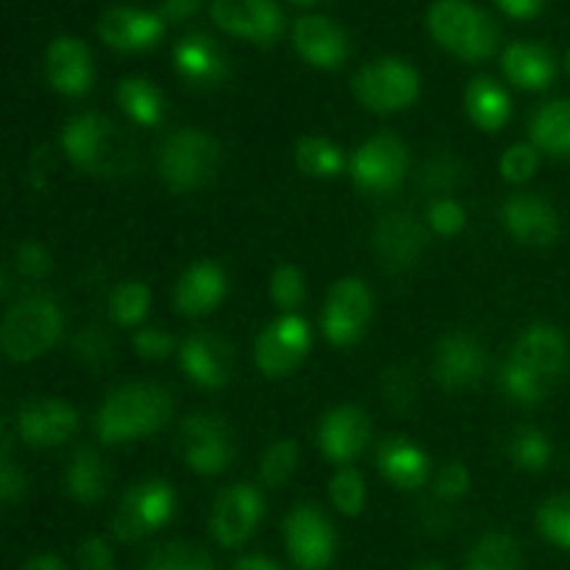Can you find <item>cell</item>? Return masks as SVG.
Instances as JSON below:
<instances>
[{
  "mask_svg": "<svg viewBox=\"0 0 570 570\" xmlns=\"http://www.w3.org/2000/svg\"><path fill=\"white\" fill-rule=\"evenodd\" d=\"M382 393L384 401L393 406L395 412H406L415 404V376L410 367L393 365L382 373Z\"/></svg>",
  "mask_w": 570,
  "mask_h": 570,
  "instance_id": "ee69618b",
  "label": "cell"
},
{
  "mask_svg": "<svg viewBox=\"0 0 570 570\" xmlns=\"http://www.w3.org/2000/svg\"><path fill=\"white\" fill-rule=\"evenodd\" d=\"M217 165H220L217 142L209 134L195 131V128L170 134L159 148V176L176 193L204 187L217 173Z\"/></svg>",
  "mask_w": 570,
  "mask_h": 570,
  "instance_id": "5b68a950",
  "label": "cell"
},
{
  "mask_svg": "<svg viewBox=\"0 0 570 570\" xmlns=\"http://www.w3.org/2000/svg\"><path fill=\"white\" fill-rule=\"evenodd\" d=\"M228 293V278L217 262H195L184 271V276L173 289V306L184 317H204L220 306Z\"/></svg>",
  "mask_w": 570,
  "mask_h": 570,
  "instance_id": "603a6c76",
  "label": "cell"
},
{
  "mask_svg": "<svg viewBox=\"0 0 570 570\" xmlns=\"http://www.w3.org/2000/svg\"><path fill=\"white\" fill-rule=\"evenodd\" d=\"M462 178V165L451 154H438L434 159H429V165L423 167L421 184L432 193H443V189L456 187V181Z\"/></svg>",
  "mask_w": 570,
  "mask_h": 570,
  "instance_id": "7dc6e473",
  "label": "cell"
},
{
  "mask_svg": "<svg viewBox=\"0 0 570 570\" xmlns=\"http://www.w3.org/2000/svg\"><path fill=\"white\" fill-rule=\"evenodd\" d=\"M22 570H67L65 566H61L59 557L53 554H39L33 557V560H28V566Z\"/></svg>",
  "mask_w": 570,
  "mask_h": 570,
  "instance_id": "6f0895ef",
  "label": "cell"
},
{
  "mask_svg": "<svg viewBox=\"0 0 570 570\" xmlns=\"http://www.w3.org/2000/svg\"><path fill=\"white\" fill-rule=\"evenodd\" d=\"M150 309V289L142 282H122L111 293L109 312L117 326H139Z\"/></svg>",
  "mask_w": 570,
  "mask_h": 570,
  "instance_id": "8d00e7d4",
  "label": "cell"
},
{
  "mask_svg": "<svg viewBox=\"0 0 570 570\" xmlns=\"http://www.w3.org/2000/svg\"><path fill=\"white\" fill-rule=\"evenodd\" d=\"M295 165L304 176L334 178L343 173V154L334 142L323 137H304L295 145Z\"/></svg>",
  "mask_w": 570,
  "mask_h": 570,
  "instance_id": "836d02e7",
  "label": "cell"
},
{
  "mask_svg": "<svg viewBox=\"0 0 570 570\" xmlns=\"http://www.w3.org/2000/svg\"><path fill=\"white\" fill-rule=\"evenodd\" d=\"M348 170L362 193H393L410 170V150L395 134H376L351 156Z\"/></svg>",
  "mask_w": 570,
  "mask_h": 570,
  "instance_id": "ba28073f",
  "label": "cell"
},
{
  "mask_svg": "<svg viewBox=\"0 0 570 570\" xmlns=\"http://www.w3.org/2000/svg\"><path fill=\"white\" fill-rule=\"evenodd\" d=\"M61 150L98 178H126L137 170V142L100 115H78L61 131Z\"/></svg>",
  "mask_w": 570,
  "mask_h": 570,
  "instance_id": "6da1fadb",
  "label": "cell"
},
{
  "mask_svg": "<svg viewBox=\"0 0 570 570\" xmlns=\"http://www.w3.org/2000/svg\"><path fill=\"white\" fill-rule=\"evenodd\" d=\"M371 432L373 426L367 412L356 404H343L323 417L317 443L326 460L345 465L365 451V445L371 443Z\"/></svg>",
  "mask_w": 570,
  "mask_h": 570,
  "instance_id": "ffe728a7",
  "label": "cell"
},
{
  "mask_svg": "<svg viewBox=\"0 0 570 570\" xmlns=\"http://www.w3.org/2000/svg\"><path fill=\"white\" fill-rule=\"evenodd\" d=\"M72 354L89 371H100L115 356V340L100 326H87L72 337Z\"/></svg>",
  "mask_w": 570,
  "mask_h": 570,
  "instance_id": "ab89813d",
  "label": "cell"
},
{
  "mask_svg": "<svg viewBox=\"0 0 570 570\" xmlns=\"http://www.w3.org/2000/svg\"><path fill=\"white\" fill-rule=\"evenodd\" d=\"M232 570H282L273 560L267 557H243Z\"/></svg>",
  "mask_w": 570,
  "mask_h": 570,
  "instance_id": "9f6ffc18",
  "label": "cell"
},
{
  "mask_svg": "<svg viewBox=\"0 0 570 570\" xmlns=\"http://www.w3.org/2000/svg\"><path fill=\"white\" fill-rule=\"evenodd\" d=\"M538 527L560 549L570 551V495H554L538 510Z\"/></svg>",
  "mask_w": 570,
  "mask_h": 570,
  "instance_id": "b9f144b4",
  "label": "cell"
},
{
  "mask_svg": "<svg viewBox=\"0 0 570 570\" xmlns=\"http://www.w3.org/2000/svg\"><path fill=\"white\" fill-rule=\"evenodd\" d=\"M117 104L137 126H159L165 117V98L148 78H122L117 87Z\"/></svg>",
  "mask_w": 570,
  "mask_h": 570,
  "instance_id": "1f68e13d",
  "label": "cell"
},
{
  "mask_svg": "<svg viewBox=\"0 0 570 570\" xmlns=\"http://www.w3.org/2000/svg\"><path fill=\"white\" fill-rule=\"evenodd\" d=\"M200 3H204V0H165L159 14L165 22H184L200 9Z\"/></svg>",
  "mask_w": 570,
  "mask_h": 570,
  "instance_id": "db71d44e",
  "label": "cell"
},
{
  "mask_svg": "<svg viewBox=\"0 0 570 570\" xmlns=\"http://www.w3.org/2000/svg\"><path fill=\"white\" fill-rule=\"evenodd\" d=\"M298 6H317V3H326V0H293Z\"/></svg>",
  "mask_w": 570,
  "mask_h": 570,
  "instance_id": "91938a15",
  "label": "cell"
},
{
  "mask_svg": "<svg viewBox=\"0 0 570 570\" xmlns=\"http://www.w3.org/2000/svg\"><path fill=\"white\" fill-rule=\"evenodd\" d=\"M134 351H137L142 360H165L176 351V337L165 328H139L134 334Z\"/></svg>",
  "mask_w": 570,
  "mask_h": 570,
  "instance_id": "681fc988",
  "label": "cell"
},
{
  "mask_svg": "<svg viewBox=\"0 0 570 570\" xmlns=\"http://www.w3.org/2000/svg\"><path fill=\"white\" fill-rule=\"evenodd\" d=\"M78 429V412L67 401L33 399L17 412V434L31 449H56Z\"/></svg>",
  "mask_w": 570,
  "mask_h": 570,
  "instance_id": "2e32d148",
  "label": "cell"
},
{
  "mask_svg": "<svg viewBox=\"0 0 570 570\" xmlns=\"http://www.w3.org/2000/svg\"><path fill=\"white\" fill-rule=\"evenodd\" d=\"M510 360L534 373L551 390L568 367V343L560 328L549 326V323H534L518 337Z\"/></svg>",
  "mask_w": 570,
  "mask_h": 570,
  "instance_id": "e0dca14e",
  "label": "cell"
},
{
  "mask_svg": "<svg viewBox=\"0 0 570 570\" xmlns=\"http://www.w3.org/2000/svg\"><path fill=\"white\" fill-rule=\"evenodd\" d=\"M173 67L189 87H217L228 78V56L209 33H187L173 48Z\"/></svg>",
  "mask_w": 570,
  "mask_h": 570,
  "instance_id": "cb8c5ba5",
  "label": "cell"
},
{
  "mask_svg": "<svg viewBox=\"0 0 570 570\" xmlns=\"http://www.w3.org/2000/svg\"><path fill=\"white\" fill-rule=\"evenodd\" d=\"M538 165L540 156L538 150H534V145H510V148L504 150V156H501V176L510 184H523L538 173Z\"/></svg>",
  "mask_w": 570,
  "mask_h": 570,
  "instance_id": "f6af8a7d",
  "label": "cell"
},
{
  "mask_svg": "<svg viewBox=\"0 0 570 570\" xmlns=\"http://www.w3.org/2000/svg\"><path fill=\"white\" fill-rule=\"evenodd\" d=\"M415 570H445L440 562H426V566H417Z\"/></svg>",
  "mask_w": 570,
  "mask_h": 570,
  "instance_id": "680465c9",
  "label": "cell"
},
{
  "mask_svg": "<svg viewBox=\"0 0 570 570\" xmlns=\"http://www.w3.org/2000/svg\"><path fill=\"white\" fill-rule=\"evenodd\" d=\"M354 95L365 109L393 115V111L415 104L421 95V76L406 61L387 56V59L371 61L356 72Z\"/></svg>",
  "mask_w": 570,
  "mask_h": 570,
  "instance_id": "8992f818",
  "label": "cell"
},
{
  "mask_svg": "<svg viewBox=\"0 0 570 570\" xmlns=\"http://www.w3.org/2000/svg\"><path fill=\"white\" fill-rule=\"evenodd\" d=\"M284 543L301 570H323L332 562L337 538L317 507L301 504L284 521Z\"/></svg>",
  "mask_w": 570,
  "mask_h": 570,
  "instance_id": "7c38bea8",
  "label": "cell"
},
{
  "mask_svg": "<svg viewBox=\"0 0 570 570\" xmlns=\"http://www.w3.org/2000/svg\"><path fill=\"white\" fill-rule=\"evenodd\" d=\"M423 248H426V234L410 212L393 209L379 217L373 226V250L387 271L401 273L415 267Z\"/></svg>",
  "mask_w": 570,
  "mask_h": 570,
  "instance_id": "5bb4252c",
  "label": "cell"
},
{
  "mask_svg": "<svg viewBox=\"0 0 570 570\" xmlns=\"http://www.w3.org/2000/svg\"><path fill=\"white\" fill-rule=\"evenodd\" d=\"M178 360H181L189 382L206 390L226 387L234 373L232 345H228V340L217 337L212 332H198L184 340L181 348H178Z\"/></svg>",
  "mask_w": 570,
  "mask_h": 570,
  "instance_id": "ac0fdd59",
  "label": "cell"
},
{
  "mask_svg": "<svg viewBox=\"0 0 570 570\" xmlns=\"http://www.w3.org/2000/svg\"><path fill=\"white\" fill-rule=\"evenodd\" d=\"M499 382L507 399H512L515 404H523V406L540 404V401L549 395V387H546L534 373H529L527 367L518 365L515 360L504 362V367H501L499 373Z\"/></svg>",
  "mask_w": 570,
  "mask_h": 570,
  "instance_id": "74e56055",
  "label": "cell"
},
{
  "mask_svg": "<svg viewBox=\"0 0 570 570\" xmlns=\"http://www.w3.org/2000/svg\"><path fill=\"white\" fill-rule=\"evenodd\" d=\"M568 72H570V53H568Z\"/></svg>",
  "mask_w": 570,
  "mask_h": 570,
  "instance_id": "94428289",
  "label": "cell"
},
{
  "mask_svg": "<svg viewBox=\"0 0 570 570\" xmlns=\"http://www.w3.org/2000/svg\"><path fill=\"white\" fill-rule=\"evenodd\" d=\"M426 220L429 226H432V232L440 234V237H456V234L465 228L468 217L465 209H462L454 198H438L429 206Z\"/></svg>",
  "mask_w": 570,
  "mask_h": 570,
  "instance_id": "bcb514c9",
  "label": "cell"
},
{
  "mask_svg": "<svg viewBox=\"0 0 570 570\" xmlns=\"http://www.w3.org/2000/svg\"><path fill=\"white\" fill-rule=\"evenodd\" d=\"M178 451L189 471L200 476L223 473L234 460V440L220 415H189L178 426Z\"/></svg>",
  "mask_w": 570,
  "mask_h": 570,
  "instance_id": "52a82bcc",
  "label": "cell"
},
{
  "mask_svg": "<svg viewBox=\"0 0 570 570\" xmlns=\"http://www.w3.org/2000/svg\"><path fill=\"white\" fill-rule=\"evenodd\" d=\"M301 451L295 440H276L259 460V482L265 488H282L293 479Z\"/></svg>",
  "mask_w": 570,
  "mask_h": 570,
  "instance_id": "d590c367",
  "label": "cell"
},
{
  "mask_svg": "<svg viewBox=\"0 0 570 570\" xmlns=\"http://www.w3.org/2000/svg\"><path fill=\"white\" fill-rule=\"evenodd\" d=\"M26 488H28L26 473H22V468L17 465L14 460H11L9 445H6L3 456H0V501H3L6 507L17 504V501L26 495Z\"/></svg>",
  "mask_w": 570,
  "mask_h": 570,
  "instance_id": "f907efd6",
  "label": "cell"
},
{
  "mask_svg": "<svg viewBox=\"0 0 570 570\" xmlns=\"http://www.w3.org/2000/svg\"><path fill=\"white\" fill-rule=\"evenodd\" d=\"M173 395L161 384L137 382L115 390L95 417V432L104 443L120 445L154 434L170 421Z\"/></svg>",
  "mask_w": 570,
  "mask_h": 570,
  "instance_id": "7a4b0ae2",
  "label": "cell"
},
{
  "mask_svg": "<svg viewBox=\"0 0 570 570\" xmlns=\"http://www.w3.org/2000/svg\"><path fill=\"white\" fill-rule=\"evenodd\" d=\"M65 490L78 504H95L106 493V468L98 451L78 449L65 471Z\"/></svg>",
  "mask_w": 570,
  "mask_h": 570,
  "instance_id": "f546056e",
  "label": "cell"
},
{
  "mask_svg": "<svg viewBox=\"0 0 570 570\" xmlns=\"http://www.w3.org/2000/svg\"><path fill=\"white\" fill-rule=\"evenodd\" d=\"M434 379L445 390L473 387L484 376V348L473 334L454 332L434 348Z\"/></svg>",
  "mask_w": 570,
  "mask_h": 570,
  "instance_id": "44dd1931",
  "label": "cell"
},
{
  "mask_svg": "<svg viewBox=\"0 0 570 570\" xmlns=\"http://www.w3.org/2000/svg\"><path fill=\"white\" fill-rule=\"evenodd\" d=\"M501 223L518 243L534 245V248H549L560 237L557 212L551 209L549 200L532 193L510 195L501 206Z\"/></svg>",
  "mask_w": 570,
  "mask_h": 570,
  "instance_id": "d6986e66",
  "label": "cell"
},
{
  "mask_svg": "<svg viewBox=\"0 0 570 570\" xmlns=\"http://www.w3.org/2000/svg\"><path fill=\"white\" fill-rule=\"evenodd\" d=\"M173 512H176V490L161 479H148V482H139L137 488L128 490L111 529H115L117 538L131 543V540H139L154 529L165 527Z\"/></svg>",
  "mask_w": 570,
  "mask_h": 570,
  "instance_id": "30bf717a",
  "label": "cell"
},
{
  "mask_svg": "<svg viewBox=\"0 0 570 570\" xmlns=\"http://www.w3.org/2000/svg\"><path fill=\"white\" fill-rule=\"evenodd\" d=\"M507 81L521 89H546L557 76V61L546 45L512 42L501 56Z\"/></svg>",
  "mask_w": 570,
  "mask_h": 570,
  "instance_id": "4316f807",
  "label": "cell"
},
{
  "mask_svg": "<svg viewBox=\"0 0 570 570\" xmlns=\"http://www.w3.org/2000/svg\"><path fill=\"white\" fill-rule=\"evenodd\" d=\"M309 345V323H306L304 317L287 312L284 317L273 321L271 326L262 328V334L256 337V367H259L267 379L289 376V373L301 365V360L306 356Z\"/></svg>",
  "mask_w": 570,
  "mask_h": 570,
  "instance_id": "8fae6325",
  "label": "cell"
},
{
  "mask_svg": "<svg viewBox=\"0 0 570 570\" xmlns=\"http://www.w3.org/2000/svg\"><path fill=\"white\" fill-rule=\"evenodd\" d=\"M465 570H523L521 546L515 543V538H510L504 532L484 534L473 546Z\"/></svg>",
  "mask_w": 570,
  "mask_h": 570,
  "instance_id": "d6a6232c",
  "label": "cell"
},
{
  "mask_svg": "<svg viewBox=\"0 0 570 570\" xmlns=\"http://www.w3.org/2000/svg\"><path fill=\"white\" fill-rule=\"evenodd\" d=\"M534 148L551 156H570V100H551L540 106L529 122Z\"/></svg>",
  "mask_w": 570,
  "mask_h": 570,
  "instance_id": "4dcf8cb0",
  "label": "cell"
},
{
  "mask_svg": "<svg viewBox=\"0 0 570 570\" xmlns=\"http://www.w3.org/2000/svg\"><path fill=\"white\" fill-rule=\"evenodd\" d=\"M465 111L482 131H499L512 115L510 95L493 78H473L465 89Z\"/></svg>",
  "mask_w": 570,
  "mask_h": 570,
  "instance_id": "f1b7e54d",
  "label": "cell"
},
{
  "mask_svg": "<svg viewBox=\"0 0 570 570\" xmlns=\"http://www.w3.org/2000/svg\"><path fill=\"white\" fill-rule=\"evenodd\" d=\"M78 566L81 570H115V554L104 538H87L78 546Z\"/></svg>",
  "mask_w": 570,
  "mask_h": 570,
  "instance_id": "f5cc1de1",
  "label": "cell"
},
{
  "mask_svg": "<svg viewBox=\"0 0 570 570\" xmlns=\"http://www.w3.org/2000/svg\"><path fill=\"white\" fill-rule=\"evenodd\" d=\"M165 26L167 22L161 20V14H154V11L117 6V9L104 11L98 31L109 48L122 50V53H139L159 42Z\"/></svg>",
  "mask_w": 570,
  "mask_h": 570,
  "instance_id": "7402d4cb",
  "label": "cell"
},
{
  "mask_svg": "<svg viewBox=\"0 0 570 570\" xmlns=\"http://www.w3.org/2000/svg\"><path fill=\"white\" fill-rule=\"evenodd\" d=\"M468 490H471V471L462 462H449V465L440 468L438 479H434V495L440 501H445V504L460 501Z\"/></svg>",
  "mask_w": 570,
  "mask_h": 570,
  "instance_id": "c3c4849f",
  "label": "cell"
},
{
  "mask_svg": "<svg viewBox=\"0 0 570 570\" xmlns=\"http://www.w3.org/2000/svg\"><path fill=\"white\" fill-rule=\"evenodd\" d=\"M429 31L438 45L465 61L488 59L499 45V28L488 11L468 0H438L429 9Z\"/></svg>",
  "mask_w": 570,
  "mask_h": 570,
  "instance_id": "3957f363",
  "label": "cell"
},
{
  "mask_svg": "<svg viewBox=\"0 0 570 570\" xmlns=\"http://www.w3.org/2000/svg\"><path fill=\"white\" fill-rule=\"evenodd\" d=\"M373 315V295L362 278H340L323 306V334L337 348H348L365 334Z\"/></svg>",
  "mask_w": 570,
  "mask_h": 570,
  "instance_id": "9c48e42d",
  "label": "cell"
},
{
  "mask_svg": "<svg viewBox=\"0 0 570 570\" xmlns=\"http://www.w3.org/2000/svg\"><path fill=\"white\" fill-rule=\"evenodd\" d=\"M510 460L515 462L521 471L540 473L549 468L551 462V443L540 429L521 426L510 438Z\"/></svg>",
  "mask_w": 570,
  "mask_h": 570,
  "instance_id": "e575fe53",
  "label": "cell"
},
{
  "mask_svg": "<svg viewBox=\"0 0 570 570\" xmlns=\"http://www.w3.org/2000/svg\"><path fill=\"white\" fill-rule=\"evenodd\" d=\"M376 465L390 484L415 490L429 476V456L406 438H387L376 451Z\"/></svg>",
  "mask_w": 570,
  "mask_h": 570,
  "instance_id": "83f0119b",
  "label": "cell"
},
{
  "mask_svg": "<svg viewBox=\"0 0 570 570\" xmlns=\"http://www.w3.org/2000/svg\"><path fill=\"white\" fill-rule=\"evenodd\" d=\"M495 3H499L507 14L515 17V20H529V17L543 11L546 0H495Z\"/></svg>",
  "mask_w": 570,
  "mask_h": 570,
  "instance_id": "11a10c76",
  "label": "cell"
},
{
  "mask_svg": "<svg viewBox=\"0 0 570 570\" xmlns=\"http://www.w3.org/2000/svg\"><path fill=\"white\" fill-rule=\"evenodd\" d=\"M65 332V315L53 298H26L11 306L0 326V348L11 362H31L53 348Z\"/></svg>",
  "mask_w": 570,
  "mask_h": 570,
  "instance_id": "277c9868",
  "label": "cell"
},
{
  "mask_svg": "<svg viewBox=\"0 0 570 570\" xmlns=\"http://www.w3.org/2000/svg\"><path fill=\"white\" fill-rule=\"evenodd\" d=\"M45 72H48V81L56 92L76 98L92 87V53L81 39L59 37L45 50Z\"/></svg>",
  "mask_w": 570,
  "mask_h": 570,
  "instance_id": "d4e9b609",
  "label": "cell"
},
{
  "mask_svg": "<svg viewBox=\"0 0 570 570\" xmlns=\"http://www.w3.org/2000/svg\"><path fill=\"white\" fill-rule=\"evenodd\" d=\"M212 20L232 37L256 45H273L284 31L276 0H212Z\"/></svg>",
  "mask_w": 570,
  "mask_h": 570,
  "instance_id": "4fadbf2b",
  "label": "cell"
},
{
  "mask_svg": "<svg viewBox=\"0 0 570 570\" xmlns=\"http://www.w3.org/2000/svg\"><path fill=\"white\" fill-rule=\"evenodd\" d=\"M262 512H265V501L259 490L250 484H234L217 495L215 510H212V534L220 546L234 549L254 534Z\"/></svg>",
  "mask_w": 570,
  "mask_h": 570,
  "instance_id": "9a60e30c",
  "label": "cell"
},
{
  "mask_svg": "<svg viewBox=\"0 0 570 570\" xmlns=\"http://www.w3.org/2000/svg\"><path fill=\"white\" fill-rule=\"evenodd\" d=\"M271 295H273V301H276L278 309H284V312L298 309L306 298L304 273H301L295 265L276 267V273H273V278H271Z\"/></svg>",
  "mask_w": 570,
  "mask_h": 570,
  "instance_id": "7bdbcfd3",
  "label": "cell"
},
{
  "mask_svg": "<svg viewBox=\"0 0 570 570\" xmlns=\"http://www.w3.org/2000/svg\"><path fill=\"white\" fill-rule=\"evenodd\" d=\"M145 570H215L209 554L193 543H165L148 557Z\"/></svg>",
  "mask_w": 570,
  "mask_h": 570,
  "instance_id": "f35d334b",
  "label": "cell"
},
{
  "mask_svg": "<svg viewBox=\"0 0 570 570\" xmlns=\"http://www.w3.org/2000/svg\"><path fill=\"white\" fill-rule=\"evenodd\" d=\"M14 267L20 276L33 278V282H37V278L48 276L53 262H50L48 248H42L39 243H22L14 254Z\"/></svg>",
  "mask_w": 570,
  "mask_h": 570,
  "instance_id": "816d5d0a",
  "label": "cell"
},
{
  "mask_svg": "<svg viewBox=\"0 0 570 570\" xmlns=\"http://www.w3.org/2000/svg\"><path fill=\"white\" fill-rule=\"evenodd\" d=\"M328 495L343 515H360L365 510V482L354 468H343V471L334 473L332 482H328Z\"/></svg>",
  "mask_w": 570,
  "mask_h": 570,
  "instance_id": "60d3db41",
  "label": "cell"
},
{
  "mask_svg": "<svg viewBox=\"0 0 570 570\" xmlns=\"http://www.w3.org/2000/svg\"><path fill=\"white\" fill-rule=\"evenodd\" d=\"M295 50L321 70H334L348 59V33L328 17L306 14L293 28Z\"/></svg>",
  "mask_w": 570,
  "mask_h": 570,
  "instance_id": "484cf974",
  "label": "cell"
}]
</instances>
